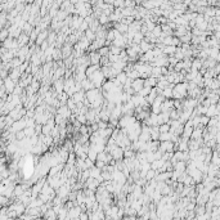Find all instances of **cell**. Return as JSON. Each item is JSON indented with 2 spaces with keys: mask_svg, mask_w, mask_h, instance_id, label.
Returning a JSON list of instances; mask_svg holds the SVG:
<instances>
[{
  "mask_svg": "<svg viewBox=\"0 0 220 220\" xmlns=\"http://www.w3.org/2000/svg\"><path fill=\"white\" fill-rule=\"evenodd\" d=\"M172 98L178 101H183L184 98H187V83L176 84L172 88Z\"/></svg>",
  "mask_w": 220,
  "mask_h": 220,
  "instance_id": "6da1fadb",
  "label": "cell"
},
{
  "mask_svg": "<svg viewBox=\"0 0 220 220\" xmlns=\"http://www.w3.org/2000/svg\"><path fill=\"white\" fill-rule=\"evenodd\" d=\"M90 81H91V84H93V86H94L95 89H102V85L106 83V79H104V76H103V73L101 72V70H98L97 72H94L93 75L90 76V77H88Z\"/></svg>",
  "mask_w": 220,
  "mask_h": 220,
  "instance_id": "7a4b0ae2",
  "label": "cell"
},
{
  "mask_svg": "<svg viewBox=\"0 0 220 220\" xmlns=\"http://www.w3.org/2000/svg\"><path fill=\"white\" fill-rule=\"evenodd\" d=\"M135 121H137L135 116H121L118 120V126L121 129H128L129 126H131Z\"/></svg>",
  "mask_w": 220,
  "mask_h": 220,
  "instance_id": "3957f363",
  "label": "cell"
},
{
  "mask_svg": "<svg viewBox=\"0 0 220 220\" xmlns=\"http://www.w3.org/2000/svg\"><path fill=\"white\" fill-rule=\"evenodd\" d=\"M101 93H102V89H95V88L94 89H90V90H88V91L85 93V98L88 99V101L90 102V104H91L98 98V95L101 94Z\"/></svg>",
  "mask_w": 220,
  "mask_h": 220,
  "instance_id": "277c9868",
  "label": "cell"
},
{
  "mask_svg": "<svg viewBox=\"0 0 220 220\" xmlns=\"http://www.w3.org/2000/svg\"><path fill=\"white\" fill-rule=\"evenodd\" d=\"M110 155H111L112 160H115V161H120V160L124 158V149L120 148V147H115L113 149L110 151Z\"/></svg>",
  "mask_w": 220,
  "mask_h": 220,
  "instance_id": "5b68a950",
  "label": "cell"
},
{
  "mask_svg": "<svg viewBox=\"0 0 220 220\" xmlns=\"http://www.w3.org/2000/svg\"><path fill=\"white\" fill-rule=\"evenodd\" d=\"M143 88H144V80H143V79H135V80H133V83H131V89L134 90L135 94L141 91Z\"/></svg>",
  "mask_w": 220,
  "mask_h": 220,
  "instance_id": "8992f818",
  "label": "cell"
},
{
  "mask_svg": "<svg viewBox=\"0 0 220 220\" xmlns=\"http://www.w3.org/2000/svg\"><path fill=\"white\" fill-rule=\"evenodd\" d=\"M16 85H17V84H16V83H13L9 77H5V79H4V81H3V86H4L5 91H6V93H9V94H12V93H13V90H14V86H16Z\"/></svg>",
  "mask_w": 220,
  "mask_h": 220,
  "instance_id": "52a82bcc",
  "label": "cell"
},
{
  "mask_svg": "<svg viewBox=\"0 0 220 220\" xmlns=\"http://www.w3.org/2000/svg\"><path fill=\"white\" fill-rule=\"evenodd\" d=\"M57 115L62 116L64 120H67V121H68V118H70V116L72 115V113H71V111L67 108V106H61V107L57 110Z\"/></svg>",
  "mask_w": 220,
  "mask_h": 220,
  "instance_id": "ba28073f",
  "label": "cell"
},
{
  "mask_svg": "<svg viewBox=\"0 0 220 220\" xmlns=\"http://www.w3.org/2000/svg\"><path fill=\"white\" fill-rule=\"evenodd\" d=\"M72 52H73V48H72V45H70L68 43H64L63 45V48L61 49V53H62V58L66 59V58H68L71 54H72Z\"/></svg>",
  "mask_w": 220,
  "mask_h": 220,
  "instance_id": "9c48e42d",
  "label": "cell"
},
{
  "mask_svg": "<svg viewBox=\"0 0 220 220\" xmlns=\"http://www.w3.org/2000/svg\"><path fill=\"white\" fill-rule=\"evenodd\" d=\"M63 86H64V79L62 77V79H58V80H56L54 81V93H57V95H59V94H62L63 93Z\"/></svg>",
  "mask_w": 220,
  "mask_h": 220,
  "instance_id": "30bf717a",
  "label": "cell"
},
{
  "mask_svg": "<svg viewBox=\"0 0 220 220\" xmlns=\"http://www.w3.org/2000/svg\"><path fill=\"white\" fill-rule=\"evenodd\" d=\"M88 57H89V62H90V64H93V66L99 64V61H101V56H99L97 52H90Z\"/></svg>",
  "mask_w": 220,
  "mask_h": 220,
  "instance_id": "8fae6325",
  "label": "cell"
},
{
  "mask_svg": "<svg viewBox=\"0 0 220 220\" xmlns=\"http://www.w3.org/2000/svg\"><path fill=\"white\" fill-rule=\"evenodd\" d=\"M48 35H49L48 31H41V32H40V34L37 35V37H36V40H35V44H36L37 46H40V45H41V44L45 41V40H46Z\"/></svg>",
  "mask_w": 220,
  "mask_h": 220,
  "instance_id": "7c38bea8",
  "label": "cell"
},
{
  "mask_svg": "<svg viewBox=\"0 0 220 220\" xmlns=\"http://www.w3.org/2000/svg\"><path fill=\"white\" fill-rule=\"evenodd\" d=\"M71 98L73 99V102H75V103H83V101L85 99V91L84 90H80V91L75 93V94H73Z\"/></svg>",
  "mask_w": 220,
  "mask_h": 220,
  "instance_id": "4fadbf2b",
  "label": "cell"
},
{
  "mask_svg": "<svg viewBox=\"0 0 220 220\" xmlns=\"http://www.w3.org/2000/svg\"><path fill=\"white\" fill-rule=\"evenodd\" d=\"M156 85H157V79H155V77H152V76H149V77H147L145 80H144V86L145 88H156Z\"/></svg>",
  "mask_w": 220,
  "mask_h": 220,
  "instance_id": "5bb4252c",
  "label": "cell"
},
{
  "mask_svg": "<svg viewBox=\"0 0 220 220\" xmlns=\"http://www.w3.org/2000/svg\"><path fill=\"white\" fill-rule=\"evenodd\" d=\"M149 137H151V141H158V137H160L158 126H152V128H149Z\"/></svg>",
  "mask_w": 220,
  "mask_h": 220,
  "instance_id": "9a60e30c",
  "label": "cell"
},
{
  "mask_svg": "<svg viewBox=\"0 0 220 220\" xmlns=\"http://www.w3.org/2000/svg\"><path fill=\"white\" fill-rule=\"evenodd\" d=\"M115 25V30L118 32V34H121V35H125L126 32H128V26L121 23V22H118V23H113Z\"/></svg>",
  "mask_w": 220,
  "mask_h": 220,
  "instance_id": "2e32d148",
  "label": "cell"
},
{
  "mask_svg": "<svg viewBox=\"0 0 220 220\" xmlns=\"http://www.w3.org/2000/svg\"><path fill=\"white\" fill-rule=\"evenodd\" d=\"M202 131H203V129H201V128L193 129V133H192V135H191V139H193V141L202 139Z\"/></svg>",
  "mask_w": 220,
  "mask_h": 220,
  "instance_id": "e0dca14e",
  "label": "cell"
},
{
  "mask_svg": "<svg viewBox=\"0 0 220 220\" xmlns=\"http://www.w3.org/2000/svg\"><path fill=\"white\" fill-rule=\"evenodd\" d=\"M80 84H81V88H83V90H84V91H85V90L88 91V90H90V89H94V86H93L91 81H90V80H89L88 77H86V79H84V80H83V81L80 83Z\"/></svg>",
  "mask_w": 220,
  "mask_h": 220,
  "instance_id": "ac0fdd59",
  "label": "cell"
},
{
  "mask_svg": "<svg viewBox=\"0 0 220 220\" xmlns=\"http://www.w3.org/2000/svg\"><path fill=\"white\" fill-rule=\"evenodd\" d=\"M98 70H101V67H99V64H97V66H93V64H90L88 68H86V71H85V76L86 77H90L93 73L94 72H97Z\"/></svg>",
  "mask_w": 220,
  "mask_h": 220,
  "instance_id": "d6986e66",
  "label": "cell"
},
{
  "mask_svg": "<svg viewBox=\"0 0 220 220\" xmlns=\"http://www.w3.org/2000/svg\"><path fill=\"white\" fill-rule=\"evenodd\" d=\"M164 164H165V161L161 158V160H156V161H153L152 164H151V169L152 170H155V171H157V170H160L164 166Z\"/></svg>",
  "mask_w": 220,
  "mask_h": 220,
  "instance_id": "ffe728a7",
  "label": "cell"
},
{
  "mask_svg": "<svg viewBox=\"0 0 220 220\" xmlns=\"http://www.w3.org/2000/svg\"><path fill=\"white\" fill-rule=\"evenodd\" d=\"M191 39H192V32L188 31L185 35H183L182 37H179V41L182 44H191Z\"/></svg>",
  "mask_w": 220,
  "mask_h": 220,
  "instance_id": "44dd1931",
  "label": "cell"
},
{
  "mask_svg": "<svg viewBox=\"0 0 220 220\" xmlns=\"http://www.w3.org/2000/svg\"><path fill=\"white\" fill-rule=\"evenodd\" d=\"M144 40V35L142 34V32H137V34L133 36V44H137V45H139L142 41Z\"/></svg>",
  "mask_w": 220,
  "mask_h": 220,
  "instance_id": "7402d4cb",
  "label": "cell"
},
{
  "mask_svg": "<svg viewBox=\"0 0 220 220\" xmlns=\"http://www.w3.org/2000/svg\"><path fill=\"white\" fill-rule=\"evenodd\" d=\"M97 155H98V153L89 145V151H88V155H86V156H88V158L90 160L91 162H95L97 161Z\"/></svg>",
  "mask_w": 220,
  "mask_h": 220,
  "instance_id": "603a6c76",
  "label": "cell"
},
{
  "mask_svg": "<svg viewBox=\"0 0 220 220\" xmlns=\"http://www.w3.org/2000/svg\"><path fill=\"white\" fill-rule=\"evenodd\" d=\"M171 137H172V134H170V133H164V134H160L158 142H160V143H162V142H170V141H171Z\"/></svg>",
  "mask_w": 220,
  "mask_h": 220,
  "instance_id": "cb8c5ba5",
  "label": "cell"
},
{
  "mask_svg": "<svg viewBox=\"0 0 220 220\" xmlns=\"http://www.w3.org/2000/svg\"><path fill=\"white\" fill-rule=\"evenodd\" d=\"M84 36H85L86 39H88L90 43H93V41H94V40H95V34H94V32H93V31H90L89 29H88V30H86V31L84 32Z\"/></svg>",
  "mask_w": 220,
  "mask_h": 220,
  "instance_id": "d4e9b609",
  "label": "cell"
},
{
  "mask_svg": "<svg viewBox=\"0 0 220 220\" xmlns=\"http://www.w3.org/2000/svg\"><path fill=\"white\" fill-rule=\"evenodd\" d=\"M97 19H98V22H99V25H101V26H107V25L110 23V19H108V17H107V16H104V14L99 16Z\"/></svg>",
  "mask_w": 220,
  "mask_h": 220,
  "instance_id": "484cf974",
  "label": "cell"
},
{
  "mask_svg": "<svg viewBox=\"0 0 220 220\" xmlns=\"http://www.w3.org/2000/svg\"><path fill=\"white\" fill-rule=\"evenodd\" d=\"M97 53L101 57H108L110 56V49H108V46H102L101 49H98Z\"/></svg>",
  "mask_w": 220,
  "mask_h": 220,
  "instance_id": "4316f807",
  "label": "cell"
},
{
  "mask_svg": "<svg viewBox=\"0 0 220 220\" xmlns=\"http://www.w3.org/2000/svg\"><path fill=\"white\" fill-rule=\"evenodd\" d=\"M108 49H110V54L111 56H118L120 53H121V50H124V49H120V48H117V46H113V45H110Z\"/></svg>",
  "mask_w": 220,
  "mask_h": 220,
  "instance_id": "83f0119b",
  "label": "cell"
},
{
  "mask_svg": "<svg viewBox=\"0 0 220 220\" xmlns=\"http://www.w3.org/2000/svg\"><path fill=\"white\" fill-rule=\"evenodd\" d=\"M52 58L54 59V62L56 61H61V59H62L61 49H54V52H53V54H52Z\"/></svg>",
  "mask_w": 220,
  "mask_h": 220,
  "instance_id": "f1b7e54d",
  "label": "cell"
},
{
  "mask_svg": "<svg viewBox=\"0 0 220 220\" xmlns=\"http://www.w3.org/2000/svg\"><path fill=\"white\" fill-rule=\"evenodd\" d=\"M155 175H156V171L155 170H148L147 171V174H145V176H144V179H145V182H151L152 179H155Z\"/></svg>",
  "mask_w": 220,
  "mask_h": 220,
  "instance_id": "f546056e",
  "label": "cell"
},
{
  "mask_svg": "<svg viewBox=\"0 0 220 220\" xmlns=\"http://www.w3.org/2000/svg\"><path fill=\"white\" fill-rule=\"evenodd\" d=\"M9 37V31H8V29H3L2 31H0V43H3L5 39H8Z\"/></svg>",
  "mask_w": 220,
  "mask_h": 220,
  "instance_id": "4dcf8cb0",
  "label": "cell"
},
{
  "mask_svg": "<svg viewBox=\"0 0 220 220\" xmlns=\"http://www.w3.org/2000/svg\"><path fill=\"white\" fill-rule=\"evenodd\" d=\"M151 90H152L151 88H145V86H144V88H143L141 91H139V93H137V95L142 97V98H145V97H148V94L151 93Z\"/></svg>",
  "mask_w": 220,
  "mask_h": 220,
  "instance_id": "1f68e13d",
  "label": "cell"
},
{
  "mask_svg": "<svg viewBox=\"0 0 220 220\" xmlns=\"http://www.w3.org/2000/svg\"><path fill=\"white\" fill-rule=\"evenodd\" d=\"M66 106H67V108L71 111V113L76 110V103L73 102V99H72V98H68V101H67V103H66Z\"/></svg>",
  "mask_w": 220,
  "mask_h": 220,
  "instance_id": "d6a6232c",
  "label": "cell"
},
{
  "mask_svg": "<svg viewBox=\"0 0 220 220\" xmlns=\"http://www.w3.org/2000/svg\"><path fill=\"white\" fill-rule=\"evenodd\" d=\"M30 88H31V90L34 91V93H37L39 89H40V83L36 81V80H32V83L30 84Z\"/></svg>",
  "mask_w": 220,
  "mask_h": 220,
  "instance_id": "836d02e7",
  "label": "cell"
},
{
  "mask_svg": "<svg viewBox=\"0 0 220 220\" xmlns=\"http://www.w3.org/2000/svg\"><path fill=\"white\" fill-rule=\"evenodd\" d=\"M151 34H152L153 36H155V37H157V39H158V36L161 35V26H160V25H156V26H155V29H153V30L151 31Z\"/></svg>",
  "mask_w": 220,
  "mask_h": 220,
  "instance_id": "e575fe53",
  "label": "cell"
},
{
  "mask_svg": "<svg viewBox=\"0 0 220 220\" xmlns=\"http://www.w3.org/2000/svg\"><path fill=\"white\" fill-rule=\"evenodd\" d=\"M169 130H170V125H169V124H162V125H160V126H158L160 134H164V133H169Z\"/></svg>",
  "mask_w": 220,
  "mask_h": 220,
  "instance_id": "d590c367",
  "label": "cell"
},
{
  "mask_svg": "<svg viewBox=\"0 0 220 220\" xmlns=\"http://www.w3.org/2000/svg\"><path fill=\"white\" fill-rule=\"evenodd\" d=\"M135 157V152L129 149H124V158H134Z\"/></svg>",
  "mask_w": 220,
  "mask_h": 220,
  "instance_id": "8d00e7d4",
  "label": "cell"
},
{
  "mask_svg": "<svg viewBox=\"0 0 220 220\" xmlns=\"http://www.w3.org/2000/svg\"><path fill=\"white\" fill-rule=\"evenodd\" d=\"M22 91H23V89H22L21 86H19V85L17 84V85L14 86V90H13V93H12V94H13V95H17V97H19V95L22 94Z\"/></svg>",
  "mask_w": 220,
  "mask_h": 220,
  "instance_id": "74e56055",
  "label": "cell"
},
{
  "mask_svg": "<svg viewBox=\"0 0 220 220\" xmlns=\"http://www.w3.org/2000/svg\"><path fill=\"white\" fill-rule=\"evenodd\" d=\"M209 117L207 116H199V124H201V126H207V124H209Z\"/></svg>",
  "mask_w": 220,
  "mask_h": 220,
  "instance_id": "f35d334b",
  "label": "cell"
},
{
  "mask_svg": "<svg viewBox=\"0 0 220 220\" xmlns=\"http://www.w3.org/2000/svg\"><path fill=\"white\" fill-rule=\"evenodd\" d=\"M26 137H25V134H23V131H17L16 134H14V139L17 142H21V141H23Z\"/></svg>",
  "mask_w": 220,
  "mask_h": 220,
  "instance_id": "ab89813d",
  "label": "cell"
},
{
  "mask_svg": "<svg viewBox=\"0 0 220 220\" xmlns=\"http://www.w3.org/2000/svg\"><path fill=\"white\" fill-rule=\"evenodd\" d=\"M76 121H79L81 125H86V116L85 115H77Z\"/></svg>",
  "mask_w": 220,
  "mask_h": 220,
  "instance_id": "60d3db41",
  "label": "cell"
},
{
  "mask_svg": "<svg viewBox=\"0 0 220 220\" xmlns=\"http://www.w3.org/2000/svg\"><path fill=\"white\" fill-rule=\"evenodd\" d=\"M79 220H89V215L86 212H81L79 216Z\"/></svg>",
  "mask_w": 220,
  "mask_h": 220,
  "instance_id": "b9f144b4",
  "label": "cell"
},
{
  "mask_svg": "<svg viewBox=\"0 0 220 220\" xmlns=\"http://www.w3.org/2000/svg\"><path fill=\"white\" fill-rule=\"evenodd\" d=\"M3 29H4V26H3V25H0V31H2Z\"/></svg>",
  "mask_w": 220,
  "mask_h": 220,
  "instance_id": "7bdbcfd3",
  "label": "cell"
}]
</instances>
